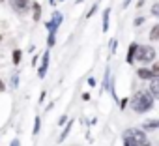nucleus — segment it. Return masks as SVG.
I'll use <instances>...</instances> for the list:
<instances>
[{
	"instance_id": "nucleus-1",
	"label": "nucleus",
	"mask_w": 159,
	"mask_h": 146,
	"mask_svg": "<svg viewBox=\"0 0 159 146\" xmlns=\"http://www.w3.org/2000/svg\"><path fill=\"white\" fill-rule=\"evenodd\" d=\"M152 107H153V96L150 92H146V90L137 92L133 96V99H131V109L135 112H140L142 114V112H148Z\"/></svg>"
},
{
	"instance_id": "nucleus-2",
	"label": "nucleus",
	"mask_w": 159,
	"mask_h": 146,
	"mask_svg": "<svg viewBox=\"0 0 159 146\" xmlns=\"http://www.w3.org/2000/svg\"><path fill=\"white\" fill-rule=\"evenodd\" d=\"M124 144L125 146H152L146 139V133L140 129H127L124 133Z\"/></svg>"
},
{
	"instance_id": "nucleus-3",
	"label": "nucleus",
	"mask_w": 159,
	"mask_h": 146,
	"mask_svg": "<svg viewBox=\"0 0 159 146\" xmlns=\"http://www.w3.org/2000/svg\"><path fill=\"white\" fill-rule=\"evenodd\" d=\"M155 49L152 47V45H139L137 47V52H135V58L137 60H140L142 64H150V62H153L155 60Z\"/></svg>"
},
{
	"instance_id": "nucleus-4",
	"label": "nucleus",
	"mask_w": 159,
	"mask_h": 146,
	"mask_svg": "<svg viewBox=\"0 0 159 146\" xmlns=\"http://www.w3.org/2000/svg\"><path fill=\"white\" fill-rule=\"evenodd\" d=\"M137 75H139L140 79H146V81H150V79L157 77V73H155L153 69H148V67H140V69H137Z\"/></svg>"
},
{
	"instance_id": "nucleus-5",
	"label": "nucleus",
	"mask_w": 159,
	"mask_h": 146,
	"mask_svg": "<svg viewBox=\"0 0 159 146\" xmlns=\"http://www.w3.org/2000/svg\"><path fill=\"white\" fill-rule=\"evenodd\" d=\"M10 2H11L13 10H17V11H26L28 10V0H10Z\"/></svg>"
},
{
	"instance_id": "nucleus-6",
	"label": "nucleus",
	"mask_w": 159,
	"mask_h": 146,
	"mask_svg": "<svg viewBox=\"0 0 159 146\" xmlns=\"http://www.w3.org/2000/svg\"><path fill=\"white\" fill-rule=\"evenodd\" d=\"M152 83H150V90H152V96H153V99L155 98H159V81H157V77H153V79H150Z\"/></svg>"
},
{
	"instance_id": "nucleus-7",
	"label": "nucleus",
	"mask_w": 159,
	"mask_h": 146,
	"mask_svg": "<svg viewBox=\"0 0 159 146\" xmlns=\"http://www.w3.org/2000/svg\"><path fill=\"white\" fill-rule=\"evenodd\" d=\"M137 43H131V47L127 49V56H125V60H127V64H133V60H135V52H137Z\"/></svg>"
},
{
	"instance_id": "nucleus-8",
	"label": "nucleus",
	"mask_w": 159,
	"mask_h": 146,
	"mask_svg": "<svg viewBox=\"0 0 159 146\" xmlns=\"http://www.w3.org/2000/svg\"><path fill=\"white\" fill-rule=\"evenodd\" d=\"M47 64H49V52H45V54H43V62H41V67H39V77H45Z\"/></svg>"
},
{
	"instance_id": "nucleus-9",
	"label": "nucleus",
	"mask_w": 159,
	"mask_h": 146,
	"mask_svg": "<svg viewBox=\"0 0 159 146\" xmlns=\"http://www.w3.org/2000/svg\"><path fill=\"white\" fill-rule=\"evenodd\" d=\"M150 39L152 41H159V25H153V28L150 32Z\"/></svg>"
},
{
	"instance_id": "nucleus-10",
	"label": "nucleus",
	"mask_w": 159,
	"mask_h": 146,
	"mask_svg": "<svg viewBox=\"0 0 159 146\" xmlns=\"http://www.w3.org/2000/svg\"><path fill=\"white\" fill-rule=\"evenodd\" d=\"M142 127H144V129H157V127H159V122H157V120H150V122H144Z\"/></svg>"
},
{
	"instance_id": "nucleus-11",
	"label": "nucleus",
	"mask_w": 159,
	"mask_h": 146,
	"mask_svg": "<svg viewBox=\"0 0 159 146\" xmlns=\"http://www.w3.org/2000/svg\"><path fill=\"white\" fill-rule=\"evenodd\" d=\"M32 8H34V21H38V19H39V15H41V6H39L38 2H34V4H32Z\"/></svg>"
},
{
	"instance_id": "nucleus-12",
	"label": "nucleus",
	"mask_w": 159,
	"mask_h": 146,
	"mask_svg": "<svg viewBox=\"0 0 159 146\" xmlns=\"http://www.w3.org/2000/svg\"><path fill=\"white\" fill-rule=\"evenodd\" d=\"M109 15H111V10H105V15H103V32L109 30Z\"/></svg>"
},
{
	"instance_id": "nucleus-13",
	"label": "nucleus",
	"mask_w": 159,
	"mask_h": 146,
	"mask_svg": "<svg viewBox=\"0 0 159 146\" xmlns=\"http://www.w3.org/2000/svg\"><path fill=\"white\" fill-rule=\"evenodd\" d=\"M21 56H23V52H21L19 49H15V51H13V64H15V66L21 62Z\"/></svg>"
},
{
	"instance_id": "nucleus-14",
	"label": "nucleus",
	"mask_w": 159,
	"mask_h": 146,
	"mask_svg": "<svg viewBox=\"0 0 159 146\" xmlns=\"http://www.w3.org/2000/svg\"><path fill=\"white\" fill-rule=\"evenodd\" d=\"M39 127H41V120H39V116H36V122H34V135L39 133Z\"/></svg>"
},
{
	"instance_id": "nucleus-15",
	"label": "nucleus",
	"mask_w": 159,
	"mask_h": 146,
	"mask_svg": "<svg viewBox=\"0 0 159 146\" xmlns=\"http://www.w3.org/2000/svg\"><path fill=\"white\" fill-rule=\"evenodd\" d=\"M71 124H73V122L69 120V124L66 125V129H64V133H62V137H60V140H64V139H66V135H67V133H69V129H71Z\"/></svg>"
},
{
	"instance_id": "nucleus-16",
	"label": "nucleus",
	"mask_w": 159,
	"mask_h": 146,
	"mask_svg": "<svg viewBox=\"0 0 159 146\" xmlns=\"http://www.w3.org/2000/svg\"><path fill=\"white\" fill-rule=\"evenodd\" d=\"M54 34H56V32H51V30H49V47L54 45Z\"/></svg>"
},
{
	"instance_id": "nucleus-17",
	"label": "nucleus",
	"mask_w": 159,
	"mask_h": 146,
	"mask_svg": "<svg viewBox=\"0 0 159 146\" xmlns=\"http://www.w3.org/2000/svg\"><path fill=\"white\" fill-rule=\"evenodd\" d=\"M152 13H153V15H157V13H159V6H157V4H153V10H152Z\"/></svg>"
},
{
	"instance_id": "nucleus-18",
	"label": "nucleus",
	"mask_w": 159,
	"mask_h": 146,
	"mask_svg": "<svg viewBox=\"0 0 159 146\" xmlns=\"http://www.w3.org/2000/svg\"><path fill=\"white\" fill-rule=\"evenodd\" d=\"M152 69H153V71L157 73V75H159V64H153V66H152Z\"/></svg>"
},
{
	"instance_id": "nucleus-19",
	"label": "nucleus",
	"mask_w": 159,
	"mask_h": 146,
	"mask_svg": "<svg viewBox=\"0 0 159 146\" xmlns=\"http://www.w3.org/2000/svg\"><path fill=\"white\" fill-rule=\"evenodd\" d=\"M142 23H144V19H142V17H139V19H135V25H137V26H139V25H142Z\"/></svg>"
},
{
	"instance_id": "nucleus-20",
	"label": "nucleus",
	"mask_w": 159,
	"mask_h": 146,
	"mask_svg": "<svg viewBox=\"0 0 159 146\" xmlns=\"http://www.w3.org/2000/svg\"><path fill=\"white\" fill-rule=\"evenodd\" d=\"M19 144H21L19 139H13V140H11V146H19Z\"/></svg>"
},
{
	"instance_id": "nucleus-21",
	"label": "nucleus",
	"mask_w": 159,
	"mask_h": 146,
	"mask_svg": "<svg viewBox=\"0 0 159 146\" xmlns=\"http://www.w3.org/2000/svg\"><path fill=\"white\" fill-rule=\"evenodd\" d=\"M0 90H2V92L6 90V86H4V83H2V81H0Z\"/></svg>"
},
{
	"instance_id": "nucleus-22",
	"label": "nucleus",
	"mask_w": 159,
	"mask_h": 146,
	"mask_svg": "<svg viewBox=\"0 0 159 146\" xmlns=\"http://www.w3.org/2000/svg\"><path fill=\"white\" fill-rule=\"evenodd\" d=\"M2 2H4V0H0V4H2Z\"/></svg>"
},
{
	"instance_id": "nucleus-23",
	"label": "nucleus",
	"mask_w": 159,
	"mask_h": 146,
	"mask_svg": "<svg viewBox=\"0 0 159 146\" xmlns=\"http://www.w3.org/2000/svg\"><path fill=\"white\" fill-rule=\"evenodd\" d=\"M0 41H2V36H0Z\"/></svg>"
}]
</instances>
